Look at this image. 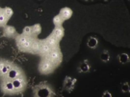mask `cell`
Masks as SVG:
<instances>
[{"label": "cell", "instance_id": "cell-9", "mask_svg": "<svg viewBox=\"0 0 130 97\" xmlns=\"http://www.w3.org/2000/svg\"><path fill=\"white\" fill-rule=\"evenodd\" d=\"M118 57L119 62L122 64H125L129 61V57L126 54H122L119 56Z\"/></svg>", "mask_w": 130, "mask_h": 97}, {"label": "cell", "instance_id": "cell-5", "mask_svg": "<svg viewBox=\"0 0 130 97\" xmlns=\"http://www.w3.org/2000/svg\"><path fill=\"white\" fill-rule=\"evenodd\" d=\"M24 74L22 69L14 63L4 78L12 81Z\"/></svg>", "mask_w": 130, "mask_h": 97}, {"label": "cell", "instance_id": "cell-3", "mask_svg": "<svg viewBox=\"0 0 130 97\" xmlns=\"http://www.w3.org/2000/svg\"><path fill=\"white\" fill-rule=\"evenodd\" d=\"M1 79L0 88L3 93L9 95L16 94L12 81L5 78Z\"/></svg>", "mask_w": 130, "mask_h": 97}, {"label": "cell", "instance_id": "cell-1", "mask_svg": "<svg viewBox=\"0 0 130 97\" xmlns=\"http://www.w3.org/2000/svg\"><path fill=\"white\" fill-rule=\"evenodd\" d=\"M72 11L70 8L65 7L61 9L59 13L53 18L54 24L62 25L64 21L69 19L71 16Z\"/></svg>", "mask_w": 130, "mask_h": 97}, {"label": "cell", "instance_id": "cell-11", "mask_svg": "<svg viewBox=\"0 0 130 97\" xmlns=\"http://www.w3.org/2000/svg\"><path fill=\"white\" fill-rule=\"evenodd\" d=\"M98 44L97 40L94 38L90 39L87 42L88 46L92 48H95L96 46Z\"/></svg>", "mask_w": 130, "mask_h": 97}, {"label": "cell", "instance_id": "cell-13", "mask_svg": "<svg viewBox=\"0 0 130 97\" xmlns=\"http://www.w3.org/2000/svg\"><path fill=\"white\" fill-rule=\"evenodd\" d=\"M112 94L111 93L107 90L104 91L103 93L102 96L103 97H111Z\"/></svg>", "mask_w": 130, "mask_h": 97}, {"label": "cell", "instance_id": "cell-4", "mask_svg": "<svg viewBox=\"0 0 130 97\" xmlns=\"http://www.w3.org/2000/svg\"><path fill=\"white\" fill-rule=\"evenodd\" d=\"M13 13L12 9L9 7H0V27H3L6 25Z\"/></svg>", "mask_w": 130, "mask_h": 97}, {"label": "cell", "instance_id": "cell-8", "mask_svg": "<svg viewBox=\"0 0 130 97\" xmlns=\"http://www.w3.org/2000/svg\"><path fill=\"white\" fill-rule=\"evenodd\" d=\"M91 66L88 60L85 59L82 62L78 68L79 73H87L90 71Z\"/></svg>", "mask_w": 130, "mask_h": 97}, {"label": "cell", "instance_id": "cell-2", "mask_svg": "<svg viewBox=\"0 0 130 97\" xmlns=\"http://www.w3.org/2000/svg\"><path fill=\"white\" fill-rule=\"evenodd\" d=\"M12 82L16 94L22 92L26 87L27 80L25 74L13 80Z\"/></svg>", "mask_w": 130, "mask_h": 97}, {"label": "cell", "instance_id": "cell-10", "mask_svg": "<svg viewBox=\"0 0 130 97\" xmlns=\"http://www.w3.org/2000/svg\"><path fill=\"white\" fill-rule=\"evenodd\" d=\"M110 56L108 52L107 51H105L102 53L101 56V58L103 62H107L110 59Z\"/></svg>", "mask_w": 130, "mask_h": 97}, {"label": "cell", "instance_id": "cell-6", "mask_svg": "<svg viewBox=\"0 0 130 97\" xmlns=\"http://www.w3.org/2000/svg\"><path fill=\"white\" fill-rule=\"evenodd\" d=\"M13 63L8 60L0 59V77H5Z\"/></svg>", "mask_w": 130, "mask_h": 97}, {"label": "cell", "instance_id": "cell-12", "mask_svg": "<svg viewBox=\"0 0 130 97\" xmlns=\"http://www.w3.org/2000/svg\"><path fill=\"white\" fill-rule=\"evenodd\" d=\"M122 91L123 93L129 92V86L128 82H125L123 84L121 88Z\"/></svg>", "mask_w": 130, "mask_h": 97}, {"label": "cell", "instance_id": "cell-7", "mask_svg": "<svg viewBox=\"0 0 130 97\" xmlns=\"http://www.w3.org/2000/svg\"><path fill=\"white\" fill-rule=\"evenodd\" d=\"M3 36L9 38H15L18 33L13 26L6 25L3 27Z\"/></svg>", "mask_w": 130, "mask_h": 97}]
</instances>
